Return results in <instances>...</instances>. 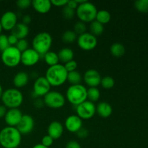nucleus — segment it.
Wrapping results in <instances>:
<instances>
[{
	"label": "nucleus",
	"instance_id": "f257e3e1",
	"mask_svg": "<svg viewBox=\"0 0 148 148\" xmlns=\"http://www.w3.org/2000/svg\"><path fill=\"white\" fill-rule=\"evenodd\" d=\"M22 134L16 127H6L0 131V145L4 148H18Z\"/></svg>",
	"mask_w": 148,
	"mask_h": 148
},
{
	"label": "nucleus",
	"instance_id": "f03ea898",
	"mask_svg": "<svg viewBox=\"0 0 148 148\" xmlns=\"http://www.w3.org/2000/svg\"><path fill=\"white\" fill-rule=\"evenodd\" d=\"M67 71L61 64L49 66L46 72L45 77L51 86L58 87L64 85L67 81Z\"/></svg>",
	"mask_w": 148,
	"mask_h": 148
},
{
	"label": "nucleus",
	"instance_id": "7ed1b4c3",
	"mask_svg": "<svg viewBox=\"0 0 148 148\" xmlns=\"http://www.w3.org/2000/svg\"><path fill=\"white\" fill-rule=\"evenodd\" d=\"M52 42L53 39L50 33L48 32H40L36 34L33 38L32 46L40 56H43L50 51Z\"/></svg>",
	"mask_w": 148,
	"mask_h": 148
},
{
	"label": "nucleus",
	"instance_id": "20e7f679",
	"mask_svg": "<svg viewBox=\"0 0 148 148\" xmlns=\"http://www.w3.org/2000/svg\"><path fill=\"white\" fill-rule=\"evenodd\" d=\"M1 101L6 108H18L23 102V95L17 88H9L3 92Z\"/></svg>",
	"mask_w": 148,
	"mask_h": 148
},
{
	"label": "nucleus",
	"instance_id": "39448f33",
	"mask_svg": "<svg viewBox=\"0 0 148 148\" xmlns=\"http://www.w3.org/2000/svg\"><path fill=\"white\" fill-rule=\"evenodd\" d=\"M87 89L83 85H70L66 91V98L73 106L78 105L87 101Z\"/></svg>",
	"mask_w": 148,
	"mask_h": 148
},
{
	"label": "nucleus",
	"instance_id": "423d86ee",
	"mask_svg": "<svg viewBox=\"0 0 148 148\" xmlns=\"http://www.w3.org/2000/svg\"><path fill=\"white\" fill-rule=\"evenodd\" d=\"M75 12L79 21L85 23H91L95 20L98 10L95 4L86 1L78 5L77 8L75 10Z\"/></svg>",
	"mask_w": 148,
	"mask_h": 148
},
{
	"label": "nucleus",
	"instance_id": "0eeeda50",
	"mask_svg": "<svg viewBox=\"0 0 148 148\" xmlns=\"http://www.w3.org/2000/svg\"><path fill=\"white\" fill-rule=\"evenodd\" d=\"M1 59L8 67H15L21 62V52L15 46H10L1 52Z\"/></svg>",
	"mask_w": 148,
	"mask_h": 148
},
{
	"label": "nucleus",
	"instance_id": "6e6552de",
	"mask_svg": "<svg viewBox=\"0 0 148 148\" xmlns=\"http://www.w3.org/2000/svg\"><path fill=\"white\" fill-rule=\"evenodd\" d=\"M43 101L46 106L53 109H58L64 106L66 98L61 92L56 90H51L43 97Z\"/></svg>",
	"mask_w": 148,
	"mask_h": 148
},
{
	"label": "nucleus",
	"instance_id": "1a4fd4ad",
	"mask_svg": "<svg viewBox=\"0 0 148 148\" xmlns=\"http://www.w3.org/2000/svg\"><path fill=\"white\" fill-rule=\"evenodd\" d=\"M95 113L96 106L94 103L88 100L76 106V115L78 116L82 120H88L92 118Z\"/></svg>",
	"mask_w": 148,
	"mask_h": 148
},
{
	"label": "nucleus",
	"instance_id": "9d476101",
	"mask_svg": "<svg viewBox=\"0 0 148 148\" xmlns=\"http://www.w3.org/2000/svg\"><path fill=\"white\" fill-rule=\"evenodd\" d=\"M77 43L81 49L84 51L93 50L98 45L97 37L91 34L90 33H83L77 36Z\"/></svg>",
	"mask_w": 148,
	"mask_h": 148
},
{
	"label": "nucleus",
	"instance_id": "9b49d317",
	"mask_svg": "<svg viewBox=\"0 0 148 148\" xmlns=\"http://www.w3.org/2000/svg\"><path fill=\"white\" fill-rule=\"evenodd\" d=\"M51 85L45 77H38L33 84V92L39 97H44L51 91Z\"/></svg>",
	"mask_w": 148,
	"mask_h": 148
},
{
	"label": "nucleus",
	"instance_id": "f8f14e48",
	"mask_svg": "<svg viewBox=\"0 0 148 148\" xmlns=\"http://www.w3.org/2000/svg\"><path fill=\"white\" fill-rule=\"evenodd\" d=\"M34 127L35 121L33 117L28 114H24L16 128L22 135H26L33 132Z\"/></svg>",
	"mask_w": 148,
	"mask_h": 148
},
{
	"label": "nucleus",
	"instance_id": "ddd939ff",
	"mask_svg": "<svg viewBox=\"0 0 148 148\" xmlns=\"http://www.w3.org/2000/svg\"><path fill=\"white\" fill-rule=\"evenodd\" d=\"M40 59V56L33 48H28L27 50L21 53V63L24 66H34L38 62Z\"/></svg>",
	"mask_w": 148,
	"mask_h": 148
},
{
	"label": "nucleus",
	"instance_id": "4468645a",
	"mask_svg": "<svg viewBox=\"0 0 148 148\" xmlns=\"http://www.w3.org/2000/svg\"><path fill=\"white\" fill-rule=\"evenodd\" d=\"M0 23L4 30H12L17 23V15L12 11H7L1 15Z\"/></svg>",
	"mask_w": 148,
	"mask_h": 148
},
{
	"label": "nucleus",
	"instance_id": "2eb2a0df",
	"mask_svg": "<svg viewBox=\"0 0 148 148\" xmlns=\"http://www.w3.org/2000/svg\"><path fill=\"white\" fill-rule=\"evenodd\" d=\"M101 76L99 72L93 69H88L83 75L84 82L90 88H97L101 85Z\"/></svg>",
	"mask_w": 148,
	"mask_h": 148
},
{
	"label": "nucleus",
	"instance_id": "dca6fc26",
	"mask_svg": "<svg viewBox=\"0 0 148 148\" xmlns=\"http://www.w3.org/2000/svg\"><path fill=\"white\" fill-rule=\"evenodd\" d=\"M23 114H22L21 111L18 108H12V109L7 110L5 114L4 121L8 127H16L20 123Z\"/></svg>",
	"mask_w": 148,
	"mask_h": 148
},
{
	"label": "nucleus",
	"instance_id": "f3484780",
	"mask_svg": "<svg viewBox=\"0 0 148 148\" xmlns=\"http://www.w3.org/2000/svg\"><path fill=\"white\" fill-rule=\"evenodd\" d=\"M64 127L69 132L77 133L82 127V120L76 114L70 115L65 120Z\"/></svg>",
	"mask_w": 148,
	"mask_h": 148
},
{
	"label": "nucleus",
	"instance_id": "a211bd4d",
	"mask_svg": "<svg viewBox=\"0 0 148 148\" xmlns=\"http://www.w3.org/2000/svg\"><path fill=\"white\" fill-rule=\"evenodd\" d=\"M48 135L54 140H58L62 136L64 133V126L58 121H53L48 127Z\"/></svg>",
	"mask_w": 148,
	"mask_h": 148
},
{
	"label": "nucleus",
	"instance_id": "6ab92c4d",
	"mask_svg": "<svg viewBox=\"0 0 148 148\" xmlns=\"http://www.w3.org/2000/svg\"><path fill=\"white\" fill-rule=\"evenodd\" d=\"M31 5L40 14H46L50 11L52 7L51 2L49 0H33Z\"/></svg>",
	"mask_w": 148,
	"mask_h": 148
},
{
	"label": "nucleus",
	"instance_id": "aec40b11",
	"mask_svg": "<svg viewBox=\"0 0 148 148\" xmlns=\"http://www.w3.org/2000/svg\"><path fill=\"white\" fill-rule=\"evenodd\" d=\"M11 34L14 35L18 40L25 39L29 34V27L23 23H17L14 28L11 30Z\"/></svg>",
	"mask_w": 148,
	"mask_h": 148
},
{
	"label": "nucleus",
	"instance_id": "412c9836",
	"mask_svg": "<svg viewBox=\"0 0 148 148\" xmlns=\"http://www.w3.org/2000/svg\"><path fill=\"white\" fill-rule=\"evenodd\" d=\"M96 113L102 118H108L113 113L112 106L107 102H100L96 106Z\"/></svg>",
	"mask_w": 148,
	"mask_h": 148
},
{
	"label": "nucleus",
	"instance_id": "4be33fe9",
	"mask_svg": "<svg viewBox=\"0 0 148 148\" xmlns=\"http://www.w3.org/2000/svg\"><path fill=\"white\" fill-rule=\"evenodd\" d=\"M29 82V75L25 72H19L13 78V84L16 88H22L27 85Z\"/></svg>",
	"mask_w": 148,
	"mask_h": 148
},
{
	"label": "nucleus",
	"instance_id": "5701e85b",
	"mask_svg": "<svg viewBox=\"0 0 148 148\" xmlns=\"http://www.w3.org/2000/svg\"><path fill=\"white\" fill-rule=\"evenodd\" d=\"M57 53L59 62H62V63L66 64L69 61L73 60L74 51L70 48H63V49H60Z\"/></svg>",
	"mask_w": 148,
	"mask_h": 148
},
{
	"label": "nucleus",
	"instance_id": "b1692460",
	"mask_svg": "<svg viewBox=\"0 0 148 148\" xmlns=\"http://www.w3.org/2000/svg\"><path fill=\"white\" fill-rule=\"evenodd\" d=\"M126 49L124 45L120 43H114L110 47V52L114 57L120 58L125 53Z\"/></svg>",
	"mask_w": 148,
	"mask_h": 148
},
{
	"label": "nucleus",
	"instance_id": "393cba45",
	"mask_svg": "<svg viewBox=\"0 0 148 148\" xmlns=\"http://www.w3.org/2000/svg\"><path fill=\"white\" fill-rule=\"evenodd\" d=\"M43 59H44L45 62H46L49 66H54V65L58 64L59 62L58 53H56L55 51H48L47 53L43 56Z\"/></svg>",
	"mask_w": 148,
	"mask_h": 148
},
{
	"label": "nucleus",
	"instance_id": "a878e982",
	"mask_svg": "<svg viewBox=\"0 0 148 148\" xmlns=\"http://www.w3.org/2000/svg\"><path fill=\"white\" fill-rule=\"evenodd\" d=\"M111 19V15L108 10H98V12H97L95 20L98 21V23H100L101 24L105 25L109 23Z\"/></svg>",
	"mask_w": 148,
	"mask_h": 148
},
{
	"label": "nucleus",
	"instance_id": "bb28decb",
	"mask_svg": "<svg viewBox=\"0 0 148 148\" xmlns=\"http://www.w3.org/2000/svg\"><path fill=\"white\" fill-rule=\"evenodd\" d=\"M90 31L91 34L95 36V37L101 36L104 31L103 25L101 24L96 20H94V21L91 22L90 25Z\"/></svg>",
	"mask_w": 148,
	"mask_h": 148
},
{
	"label": "nucleus",
	"instance_id": "cd10ccee",
	"mask_svg": "<svg viewBox=\"0 0 148 148\" xmlns=\"http://www.w3.org/2000/svg\"><path fill=\"white\" fill-rule=\"evenodd\" d=\"M82 77L81 74L77 71H73V72H68L67 75V81L71 84V85H79L82 82Z\"/></svg>",
	"mask_w": 148,
	"mask_h": 148
},
{
	"label": "nucleus",
	"instance_id": "c85d7f7f",
	"mask_svg": "<svg viewBox=\"0 0 148 148\" xmlns=\"http://www.w3.org/2000/svg\"><path fill=\"white\" fill-rule=\"evenodd\" d=\"M101 97V92L97 88H89L87 90V99L92 103L97 102Z\"/></svg>",
	"mask_w": 148,
	"mask_h": 148
},
{
	"label": "nucleus",
	"instance_id": "c756f323",
	"mask_svg": "<svg viewBox=\"0 0 148 148\" xmlns=\"http://www.w3.org/2000/svg\"><path fill=\"white\" fill-rule=\"evenodd\" d=\"M77 35L73 30H66L62 34V41L65 43H72L75 41H77Z\"/></svg>",
	"mask_w": 148,
	"mask_h": 148
},
{
	"label": "nucleus",
	"instance_id": "7c9ffc66",
	"mask_svg": "<svg viewBox=\"0 0 148 148\" xmlns=\"http://www.w3.org/2000/svg\"><path fill=\"white\" fill-rule=\"evenodd\" d=\"M101 85L104 89H111L115 85V80L111 76H105L101 78Z\"/></svg>",
	"mask_w": 148,
	"mask_h": 148
},
{
	"label": "nucleus",
	"instance_id": "2f4dec72",
	"mask_svg": "<svg viewBox=\"0 0 148 148\" xmlns=\"http://www.w3.org/2000/svg\"><path fill=\"white\" fill-rule=\"evenodd\" d=\"M134 7L142 13L148 12V0H137L134 2Z\"/></svg>",
	"mask_w": 148,
	"mask_h": 148
},
{
	"label": "nucleus",
	"instance_id": "473e14b6",
	"mask_svg": "<svg viewBox=\"0 0 148 148\" xmlns=\"http://www.w3.org/2000/svg\"><path fill=\"white\" fill-rule=\"evenodd\" d=\"M87 27L85 23H82L81 21L77 22L74 25V30L73 31L76 33L77 36H80V35L83 34V33H86Z\"/></svg>",
	"mask_w": 148,
	"mask_h": 148
},
{
	"label": "nucleus",
	"instance_id": "72a5a7b5",
	"mask_svg": "<svg viewBox=\"0 0 148 148\" xmlns=\"http://www.w3.org/2000/svg\"><path fill=\"white\" fill-rule=\"evenodd\" d=\"M75 14H76L75 10L70 8L68 6H64L62 9V15L66 20H71L73 18Z\"/></svg>",
	"mask_w": 148,
	"mask_h": 148
},
{
	"label": "nucleus",
	"instance_id": "f704fd0d",
	"mask_svg": "<svg viewBox=\"0 0 148 148\" xmlns=\"http://www.w3.org/2000/svg\"><path fill=\"white\" fill-rule=\"evenodd\" d=\"M10 46L7 36L4 34L0 35V52L4 51L5 49H7Z\"/></svg>",
	"mask_w": 148,
	"mask_h": 148
},
{
	"label": "nucleus",
	"instance_id": "c9c22d12",
	"mask_svg": "<svg viewBox=\"0 0 148 148\" xmlns=\"http://www.w3.org/2000/svg\"><path fill=\"white\" fill-rule=\"evenodd\" d=\"M15 47L22 53L28 49V42L26 39H20L17 41Z\"/></svg>",
	"mask_w": 148,
	"mask_h": 148
},
{
	"label": "nucleus",
	"instance_id": "e433bc0d",
	"mask_svg": "<svg viewBox=\"0 0 148 148\" xmlns=\"http://www.w3.org/2000/svg\"><path fill=\"white\" fill-rule=\"evenodd\" d=\"M64 66L67 72H73V71H76V69L77 68V62L73 59V60L69 61L67 63L64 64Z\"/></svg>",
	"mask_w": 148,
	"mask_h": 148
},
{
	"label": "nucleus",
	"instance_id": "4c0bfd02",
	"mask_svg": "<svg viewBox=\"0 0 148 148\" xmlns=\"http://www.w3.org/2000/svg\"><path fill=\"white\" fill-rule=\"evenodd\" d=\"M16 4H17L18 8L21 9V10H25L31 6L32 1L30 0H18Z\"/></svg>",
	"mask_w": 148,
	"mask_h": 148
},
{
	"label": "nucleus",
	"instance_id": "58836bf2",
	"mask_svg": "<svg viewBox=\"0 0 148 148\" xmlns=\"http://www.w3.org/2000/svg\"><path fill=\"white\" fill-rule=\"evenodd\" d=\"M53 139L47 134V135L43 136V138H42L41 140V143H40V144L43 145L45 146V147L50 148L51 146L53 145Z\"/></svg>",
	"mask_w": 148,
	"mask_h": 148
},
{
	"label": "nucleus",
	"instance_id": "ea45409f",
	"mask_svg": "<svg viewBox=\"0 0 148 148\" xmlns=\"http://www.w3.org/2000/svg\"><path fill=\"white\" fill-rule=\"evenodd\" d=\"M76 134H77V137H79V138L85 139L88 137V134H89V132H88V130H87V129L82 127V128H81L80 130L76 133Z\"/></svg>",
	"mask_w": 148,
	"mask_h": 148
},
{
	"label": "nucleus",
	"instance_id": "a19ab883",
	"mask_svg": "<svg viewBox=\"0 0 148 148\" xmlns=\"http://www.w3.org/2000/svg\"><path fill=\"white\" fill-rule=\"evenodd\" d=\"M52 5L56 6V7H64L67 4L68 0H51V1Z\"/></svg>",
	"mask_w": 148,
	"mask_h": 148
},
{
	"label": "nucleus",
	"instance_id": "79ce46f5",
	"mask_svg": "<svg viewBox=\"0 0 148 148\" xmlns=\"http://www.w3.org/2000/svg\"><path fill=\"white\" fill-rule=\"evenodd\" d=\"M7 38H8L9 44H10V46H15L16 44H17V41H18V39H17V38L12 34L7 36Z\"/></svg>",
	"mask_w": 148,
	"mask_h": 148
},
{
	"label": "nucleus",
	"instance_id": "37998d69",
	"mask_svg": "<svg viewBox=\"0 0 148 148\" xmlns=\"http://www.w3.org/2000/svg\"><path fill=\"white\" fill-rule=\"evenodd\" d=\"M65 148H82V147H81L80 145L79 144V143H77V141H75V140H71V141L68 142V143H66Z\"/></svg>",
	"mask_w": 148,
	"mask_h": 148
},
{
	"label": "nucleus",
	"instance_id": "c03bdc74",
	"mask_svg": "<svg viewBox=\"0 0 148 148\" xmlns=\"http://www.w3.org/2000/svg\"><path fill=\"white\" fill-rule=\"evenodd\" d=\"M33 105L36 108H40L45 105L44 101H43V99H41L40 98H37L34 101V103H33Z\"/></svg>",
	"mask_w": 148,
	"mask_h": 148
},
{
	"label": "nucleus",
	"instance_id": "a18cd8bd",
	"mask_svg": "<svg viewBox=\"0 0 148 148\" xmlns=\"http://www.w3.org/2000/svg\"><path fill=\"white\" fill-rule=\"evenodd\" d=\"M66 6H68L70 8L73 9V10H76L78 7V4L77 3L76 0H68Z\"/></svg>",
	"mask_w": 148,
	"mask_h": 148
},
{
	"label": "nucleus",
	"instance_id": "49530a36",
	"mask_svg": "<svg viewBox=\"0 0 148 148\" xmlns=\"http://www.w3.org/2000/svg\"><path fill=\"white\" fill-rule=\"evenodd\" d=\"M32 21L31 16L29 15V14H25L23 17V23H24L26 25H28Z\"/></svg>",
	"mask_w": 148,
	"mask_h": 148
},
{
	"label": "nucleus",
	"instance_id": "de8ad7c7",
	"mask_svg": "<svg viewBox=\"0 0 148 148\" xmlns=\"http://www.w3.org/2000/svg\"><path fill=\"white\" fill-rule=\"evenodd\" d=\"M7 108L4 105H0V119L4 118L7 113Z\"/></svg>",
	"mask_w": 148,
	"mask_h": 148
},
{
	"label": "nucleus",
	"instance_id": "09e8293b",
	"mask_svg": "<svg viewBox=\"0 0 148 148\" xmlns=\"http://www.w3.org/2000/svg\"><path fill=\"white\" fill-rule=\"evenodd\" d=\"M32 148H49V147H45V146H43V145H41V144H36V145L33 146Z\"/></svg>",
	"mask_w": 148,
	"mask_h": 148
},
{
	"label": "nucleus",
	"instance_id": "8fccbe9b",
	"mask_svg": "<svg viewBox=\"0 0 148 148\" xmlns=\"http://www.w3.org/2000/svg\"><path fill=\"white\" fill-rule=\"evenodd\" d=\"M3 92H4V91H3V88H2V87H1V84H0V99H1Z\"/></svg>",
	"mask_w": 148,
	"mask_h": 148
},
{
	"label": "nucleus",
	"instance_id": "3c124183",
	"mask_svg": "<svg viewBox=\"0 0 148 148\" xmlns=\"http://www.w3.org/2000/svg\"><path fill=\"white\" fill-rule=\"evenodd\" d=\"M2 30H3V28H2V27H1V23H0V35L1 34V31H2Z\"/></svg>",
	"mask_w": 148,
	"mask_h": 148
}]
</instances>
